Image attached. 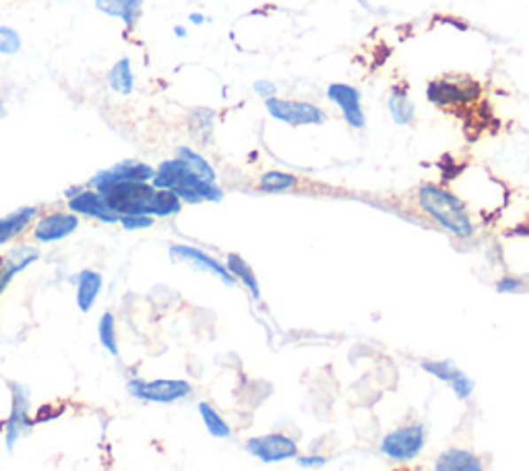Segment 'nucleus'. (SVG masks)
<instances>
[{
    "instance_id": "1",
    "label": "nucleus",
    "mask_w": 529,
    "mask_h": 471,
    "mask_svg": "<svg viewBox=\"0 0 529 471\" xmlns=\"http://www.w3.org/2000/svg\"><path fill=\"white\" fill-rule=\"evenodd\" d=\"M155 189L172 190L183 203L198 205L203 201L220 203L223 198V190L214 182H205L203 178H198L183 159L174 158L161 164L155 170V176L152 180Z\"/></svg>"
},
{
    "instance_id": "2",
    "label": "nucleus",
    "mask_w": 529,
    "mask_h": 471,
    "mask_svg": "<svg viewBox=\"0 0 529 471\" xmlns=\"http://www.w3.org/2000/svg\"><path fill=\"white\" fill-rule=\"evenodd\" d=\"M418 203L426 215H431L439 226L449 229L457 238H470L474 234L468 207L453 192L434 184H424L418 190Z\"/></svg>"
},
{
    "instance_id": "3",
    "label": "nucleus",
    "mask_w": 529,
    "mask_h": 471,
    "mask_svg": "<svg viewBox=\"0 0 529 471\" xmlns=\"http://www.w3.org/2000/svg\"><path fill=\"white\" fill-rule=\"evenodd\" d=\"M108 207L118 217L122 215H149L152 217V201L155 186L152 182H114L99 192Z\"/></svg>"
},
{
    "instance_id": "4",
    "label": "nucleus",
    "mask_w": 529,
    "mask_h": 471,
    "mask_svg": "<svg viewBox=\"0 0 529 471\" xmlns=\"http://www.w3.org/2000/svg\"><path fill=\"white\" fill-rule=\"evenodd\" d=\"M480 85L478 81L462 74H447L443 79H434L428 83L426 96L439 108H449V105H462L474 102L480 97Z\"/></svg>"
},
{
    "instance_id": "5",
    "label": "nucleus",
    "mask_w": 529,
    "mask_h": 471,
    "mask_svg": "<svg viewBox=\"0 0 529 471\" xmlns=\"http://www.w3.org/2000/svg\"><path fill=\"white\" fill-rule=\"evenodd\" d=\"M426 444V430L422 424H408L401 428H395L389 434H385L381 440V452L385 457L393 459V461H412L422 452Z\"/></svg>"
},
{
    "instance_id": "6",
    "label": "nucleus",
    "mask_w": 529,
    "mask_h": 471,
    "mask_svg": "<svg viewBox=\"0 0 529 471\" xmlns=\"http://www.w3.org/2000/svg\"><path fill=\"white\" fill-rule=\"evenodd\" d=\"M128 393L141 401L149 403H161V405H170V403L183 401L192 395L191 382L180 381V378H158V381H130L127 384Z\"/></svg>"
},
{
    "instance_id": "7",
    "label": "nucleus",
    "mask_w": 529,
    "mask_h": 471,
    "mask_svg": "<svg viewBox=\"0 0 529 471\" xmlns=\"http://www.w3.org/2000/svg\"><path fill=\"white\" fill-rule=\"evenodd\" d=\"M11 389V413L4 420V432H6V449H15L17 440L25 432L34 428V418H31V393L25 384L17 381H9Z\"/></svg>"
},
{
    "instance_id": "8",
    "label": "nucleus",
    "mask_w": 529,
    "mask_h": 471,
    "mask_svg": "<svg viewBox=\"0 0 529 471\" xmlns=\"http://www.w3.org/2000/svg\"><path fill=\"white\" fill-rule=\"evenodd\" d=\"M245 449L248 455L263 463H282L288 459H296L300 455L296 440L290 438L288 434H263V436H253L245 443Z\"/></svg>"
},
{
    "instance_id": "9",
    "label": "nucleus",
    "mask_w": 529,
    "mask_h": 471,
    "mask_svg": "<svg viewBox=\"0 0 529 471\" xmlns=\"http://www.w3.org/2000/svg\"><path fill=\"white\" fill-rule=\"evenodd\" d=\"M265 108L273 118L288 122L292 127H302V124H323L325 114L319 105L308 102H292V99H279V97H267Z\"/></svg>"
},
{
    "instance_id": "10",
    "label": "nucleus",
    "mask_w": 529,
    "mask_h": 471,
    "mask_svg": "<svg viewBox=\"0 0 529 471\" xmlns=\"http://www.w3.org/2000/svg\"><path fill=\"white\" fill-rule=\"evenodd\" d=\"M155 176V167L136 159H124L121 164L112 166L110 170L97 172L89 180L91 190L102 192L114 182H152Z\"/></svg>"
},
{
    "instance_id": "11",
    "label": "nucleus",
    "mask_w": 529,
    "mask_h": 471,
    "mask_svg": "<svg viewBox=\"0 0 529 471\" xmlns=\"http://www.w3.org/2000/svg\"><path fill=\"white\" fill-rule=\"evenodd\" d=\"M170 257H172V260H178V263H186V265L195 266V269H198V271L211 273V275L222 279L226 285L236 283V279L232 277V273L226 269V265L211 257V254L203 252L201 248H195L189 244H174V246H170Z\"/></svg>"
},
{
    "instance_id": "12",
    "label": "nucleus",
    "mask_w": 529,
    "mask_h": 471,
    "mask_svg": "<svg viewBox=\"0 0 529 471\" xmlns=\"http://www.w3.org/2000/svg\"><path fill=\"white\" fill-rule=\"evenodd\" d=\"M79 228V215L71 213V211H56V213L43 215L34 228V238L42 244H50V242L65 240L71 236L74 229Z\"/></svg>"
},
{
    "instance_id": "13",
    "label": "nucleus",
    "mask_w": 529,
    "mask_h": 471,
    "mask_svg": "<svg viewBox=\"0 0 529 471\" xmlns=\"http://www.w3.org/2000/svg\"><path fill=\"white\" fill-rule=\"evenodd\" d=\"M327 97L331 99L335 105H339V110L344 112L346 122L352 128H364L366 116L360 104V91L356 87L346 83H331L327 87Z\"/></svg>"
},
{
    "instance_id": "14",
    "label": "nucleus",
    "mask_w": 529,
    "mask_h": 471,
    "mask_svg": "<svg viewBox=\"0 0 529 471\" xmlns=\"http://www.w3.org/2000/svg\"><path fill=\"white\" fill-rule=\"evenodd\" d=\"M68 211L74 215H85L91 220H99L102 223H118L114 211L108 207L105 198L96 190H79L77 195L68 198Z\"/></svg>"
},
{
    "instance_id": "15",
    "label": "nucleus",
    "mask_w": 529,
    "mask_h": 471,
    "mask_svg": "<svg viewBox=\"0 0 529 471\" xmlns=\"http://www.w3.org/2000/svg\"><path fill=\"white\" fill-rule=\"evenodd\" d=\"M37 259H40V251L34 246H17L11 252H6L4 259L0 260V296L9 288L12 277L27 269Z\"/></svg>"
},
{
    "instance_id": "16",
    "label": "nucleus",
    "mask_w": 529,
    "mask_h": 471,
    "mask_svg": "<svg viewBox=\"0 0 529 471\" xmlns=\"http://www.w3.org/2000/svg\"><path fill=\"white\" fill-rule=\"evenodd\" d=\"M93 3H96V9L102 11L104 15L121 19L127 29L135 27L143 9V0H93Z\"/></svg>"
},
{
    "instance_id": "17",
    "label": "nucleus",
    "mask_w": 529,
    "mask_h": 471,
    "mask_svg": "<svg viewBox=\"0 0 529 471\" xmlns=\"http://www.w3.org/2000/svg\"><path fill=\"white\" fill-rule=\"evenodd\" d=\"M77 283V306L81 313H89L93 308V304L97 302L99 294H102L104 288V279L97 271L93 269H83L74 279Z\"/></svg>"
},
{
    "instance_id": "18",
    "label": "nucleus",
    "mask_w": 529,
    "mask_h": 471,
    "mask_svg": "<svg viewBox=\"0 0 529 471\" xmlns=\"http://www.w3.org/2000/svg\"><path fill=\"white\" fill-rule=\"evenodd\" d=\"M434 471H484L480 457L468 449H449L440 452Z\"/></svg>"
},
{
    "instance_id": "19",
    "label": "nucleus",
    "mask_w": 529,
    "mask_h": 471,
    "mask_svg": "<svg viewBox=\"0 0 529 471\" xmlns=\"http://www.w3.org/2000/svg\"><path fill=\"white\" fill-rule=\"evenodd\" d=\"M35 215H37V207H21L3 217V220H0V246L6 244V242L15 240L17 236L21 234L31 221H34Z\"/></svg>"
},
{
    "instance_id": "20",
    "label": "nucleus",
    "mask_w": 529,
    "mask_h": 471,
    "mask_svg": "<svg viewBox=\"0 0 529 471\" xmlns=\"http://www.w3.org/2000/svg\"><path fill=\"white\" fill-rule=\"evenodd\" d=\"M226 269L232 273L234 279H240L242 283H245V288L251 291V296L254 300H259L261 297V288H259V282H257V273L253 271V266L246 263L245 259L240 257V254H228L226 259Z\"/></svg>"
},
{
    "instance_id": "21",
    "label": "nucleus",
    "mask_w": 529,
    "mask_h": 471,
    "mask_svg": "<svg viewBox=\"0 0 529 471\" xmlns=\"http://www.w3.org/2000/svg\"><path fill=\"white\" fill-rule=\"evenodd\" d=\"M108 83L112 91L121 93V96H130L135 89V74L128 58H121L108 73Z\"/></svg>"
},
{
    "instance_id": "22",
    "label": "nucleus",
    "mask_w": 529,
    "mask_h": 471,
    "mask_svg": "<svg viewBox=\"0 0 529 471\" xmlns=\"http://www.w3.org/2000/svg\"><path fill=\"white\" fill-rule=\"evenodd\" d=\"M198 415H201L205 428L214 438H229L232 436V428L226 420L222 418V413L207 401L198 403Z\"/></svg>"
},
{
    "instance_id": "23",
    "label": "nucleus",
    "mask_w": 529,
    "mask_h": 471,
    "mask_svg": "<svg viewBox=\"0 0 529 471\" xmlns=\"http://www.w3.org/2000/svg\"><path fill=\"white\" fill-rule=\"evenodd\" d=\"M176 158H178V159H183L184 164L189 166L191 170L195 172L198 178H203V180H205V182H214V184H215V180H217L215 170H214V167H211L209 161L205 159L201 153L192 151L191 147H178Z\"/></svg>"
},
{
    "instance_id": "24",
    "label": "nucleus",
    "mask_w": 529,
    "mask_h": 471,
    "mask_svg": "<svg viewBox=\"0 0 529 471\" xmlns=\"http://www.w3.org/2000/svg\"><path fill=\"white\" fill-rule=\"evenodd\" d=\"M389 112H391V116H393V120L397 124H409L414 120L416 105H414L412 99L408 97V91H401V89L391 91Z\"/></svg>"
},
{
    "instance_id": "25",
    "label": "nucleus",
    "mask_w": 529,
    "mask_h": 471,
    "mask_svg": "<svg viewBox=\"0 0 529 471\" xmlns=\"http://www.w3.org/2000/svg\"><path fill=\"white\" fill-rule=\"evenodd\" d=\"M180 209H183V201L172 190L155 189L152 201V217H172L180 213Z\"/></svg>"
},
{
    "instance_id": "26",
    "label": "nucleus",
    "mask_w": 529,
    "mask_h": 471,
    "mask_svg": "<svg viewBox=\"0 0 529 471\" xmlns=\"http://www.w3.org/2000/svg\"><path fill=\"white\" fill-rule=\"evenodd\" d=\"M420 366L428 374L447 384H451L463 372L457 368V364L453 359H424V362H420Z\"/></svg>"
},
{
    "instance_id": "27",
    "label": "nucleus",
    "mask_w": 529,
    "mask_h": 471,
    "mask_svg": "<svg viewBox=\"0 0 529 471\" xmlns=\"http://www.w3.org/2000/svg\"><path fill=\"white\" fill-rule=\"evenodd\" d=\"M298 184V178L294 174H285V172H267L261 176L259 180V189L263 192H285L290 189H294Z\"/></svg>"
},
{
    "instance_id": "28",
    "label": "nucleus",
    "mask_w": 529,
    "mask_h": 471,
    "mask_svg": "<svg viewBox=\"0 0 529 471\" xmlns=\"http://www.w3.org/2000/svg\"><path fill=\"white\" fill-rule=\"evenodd\" d=\"M97 335H99V344L104 345V350L112 353V356L118 358V339H116V319L112 313H104L102 319H99L97 325Z\"/></svg>"
},
{
    "instance_id": "29",
    "label": "nucleus",
    "mask_w": 529,
    "mask_h": 471,
    "mask_svg": "<svg viewBox=\"0 0 529 471\" xmlns=\"http://www.w3.org/2000/svg\"><path fill=\"white\" fill-rule=\"evenodd\" d=\"M21 50V35L12 27L0 25V54L12 56Z\"/></svg>"
},
{
    "instance_id": "30",
    "label": "nucleus",
    "mask_w": 529,
    "mask_h": 471,
    "mask_svg": "<svg viewBox=\"0 0 529 471\" xmlns=\"http://www.w3.org/2000/svg\"><path fill=\"white\" fill-rule=\"evenodd\" d=\"M451 390L453 393H455V397L457 399H462V401H465V399H470L471 397V393H474V387H476V382L471 381V378L465 374V372H462V374H459L455 381H453L451 384Z\"/></svg>"
},
{
    "instance_id": "31",
    "label": "nucleus",
    "mask_w": 529,
    "mask_h": 471,
    "mask_svg": "<svg viewBox=\"0 0 529 471\" xmlns=\"http://www.w3.org/2000/svg\"><path fill=\"white\" fill-rule=\"evenodd\" d=\"M118 223L128 232H136V229H147L153 226V217L149 215H122Z\"/></svg>"
},
{
    "instance_id": "32",
    "label": "nucleus",
    "mask_w": 529,
    "mask_h": 471,
    "mask_svg": "<svg viewBox=\"0 0 529 471\" xmlns=\"http://www.w3.org/2000/svg\"><path fill=\"white\" fill-rule=\"evenodd\" d=\"M296 461L304 469H319V467H323V465H327V457L315 455L313 452V455H298Z\"/></svg>"
},
{
    "instance_id": "33",
    "label": "nucleus",
    "mask_w": 529,
    "mask_h": 471,
    "mask_svg": "<svg viewBox=\"0 0 529 471\" xmlns=\"http://www.w3.org/2000/svg\"><path fill=\"white\" fill-rule=\"evenodd\" d=\"M524 282H521L519 277H502L499 279V283H496V291H501V294H513V291H517Z\"/></svg>"
},
{
    "instance_id": "34",
    "label": "nucleus",
    "mask_w": 529,
    "mask_h": 471,
    "mask_svg": "<svg viewBox=\"0 0 529 471\" xmlns=\"http://www.w3.org/2000/svg\"><path fill=\"white\" fill-rule=\"evenodd\" d=\"M254 91L265 99L273 97L276 96V83H273V81H257V83H254Z\"/></svg>"
},
{
    "instance_id": "35",
    "label": "nucleus",
    "mask_w": 529,
    "mask_h": 471,
    "mask_svg": "<svg viewBox=\"0 0 529 471\" xmlns=\"http://www.w3.org/2000/svg\"><path fill=\"white\" fill-rule=\"evenodd\" d=\"M191 21H192V23H195V25H201V23L205 21V17H201V15H197V12H195V15H191Z\"/></svg>"
},
{
    "instance_id": "36",
    "label": "nucleus",
    "mask_w": 529,
    "mask_h": 471,
    "mask_svg": "<svg viewBox=\"0 0 529 471\" xmlns=\"http://www.w3.org/2000/svg\"><path fill=\"white\" fill-rule=\"evenodd\" d=\"M4 116H6V108H4L3 99H0V118H4Z\"/></svg>"
},
{
    "instance_id": "37",
    "label": "nucleus",
    "mask_w": 529,
    "mask_h": 471,
    "mask_svg": "<svg viewBox=\"0 0 529 471\" xmlns=\"http://www.w3.org/2000/svg\"><path fill=\"white\" fill-rule=\"evenodd\" d=\"M174 31H176V35H178V37H184V35H186L184 27H176V29H174Z\"/></svg>"
},
{
    "instance_id": "38",
    "label": "nucleus",
    "mask_w": 529,
    "mask_h": 471,
    "mask_svg": "<svg viewBox=\"0 0 529 471\" xmlns=\"http://www.w3.org/2000/svg\"><path fill=\"white\" fill-rule=\"evenodd\" d=\"M395 471H408V469H395Z\"/></svg>"
}]
</instances>
